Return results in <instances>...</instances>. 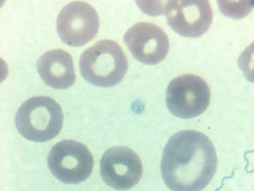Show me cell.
<instances>
[{
  "instance_id": "obj_4",
  "label": "cell",
  "mask_w": 254,
  "mask_h": 191,
  "mask_svg": "<svg viewBox=\"0 0 254 191\" xmlns=\"http://www.w3.org/2000/svg\"><path fill=\"white\" fill-rule=\"evenodd\" d=\"M208 84L200 76L186 74L172 79L166 90V104L178 118L191 119L205 112L210 103Z\"/></svg>"
},
{
  "instance_id": "obj_5",
  "label": "cell",
  "mask_w": 254,
  "mask_h": 191,
  "mask_svg": "<svg viewBox=\"0 0 254 191\" xmlns=\"http://www.w3.org/2000/svg\"><path fill=\"white\" fill-rule=\"evenodd\" d=\"M94 157L85 144L73 140L56 144L48 156L52 174L66 184H79L90 177L94 168Z\"/></svg>"
},
{
  "instance_id": "obj_6",
  "label": "cell",
  "mask_w": 254,
  "mask_h": 191,
  "mask_svg": "<svg viewBox=\"0 0 254 191\" xmlns=\"http://www.w3.org/2000/svg\"><path fill=\"white\" fill-rule=\"evenodd\" d=\"M99 16L95 9L84 1H73L61 10L57 20L59 37L64 44L79 47L97 35Z\"/></svg>"
},
{
  "instance_id": "obj_3",
  "label": "cell",
  "mask_w": 254,
  "mask_h": 191,
  "mask_svg": "<svg viewBox=\"0 0 254 191\" xmlns=\"http://www.w3.org/2000/svg\"><path fill=\"white\" fill-rule=\"evenodd\" d=\"M64 116L60 105L48 96H34L20 106L16 113L15 125L27 140L44 142L60 132Z\"/></svg>"
},
{
  "instance_id": "obj_1",
  "label": "cell",
  "mask_w": 254,
  "mask_h": 191,
  "mask_svg": "<svg viewBox=\"0 0 254 191\" xmlns=\"http://www.w3.org/2000/svg\"><path fill=\"white\" fill-rule=\"evenodd\" d=\"M218 158L208 137L195 130L172 136L163 153L161 172L172 191H201L216 172Z\"/></svg>"
},
{
  "instance_id": "obj_7",
  "label": "cell",
  "mask_w": 254,
  "mask_h": 191,
  "mask_svg": "<svg viewBox=\"0 0 254 191\" xmlns=\"http://www.w3.org/2000/svg\"><path fill=\"white\" fill-rule=\"evenodd\" d=\"M103 181L118 191L129 190L136 186L143 173L142 161L131 148L114 146L107 149L100 163Z\"/></svg>"
},
{
  "instance_id": "obj_9",
  "label": "cell",
  "mask_w": 254,
  "mask_h": 191,
  "mask_svg": "<svg viewBox=\"0 0 254 191\" xmlns=\"http://www.w3.org/2000/svg\"><path fill=\"white\" fill-rule=\"evenodd\" d=\"M124 40L137 61L151 65L164 61L170 48V41L165 31L147 22H141L129 28Z\"/></svg>"
},
{
  "instance_id": "obj_10",
  "label": "cell",
  "mask_w": 254,
  "mask_h": 191,
  "mask_svg": "<svg viewBox=\"0 0 254 191\" xmlns=\"http://www.w3.org/2000/svg\"><path fill=\"white\" fill-rule=\"evenodd\" d=\"M37 69L48 86L64 90L75 82L73 60L70 54L61 49L48 51L38 59Z\"/></svg>"
},
{
  "instance_id": "obj_11",
  "label": "cell",
  "mask_w": 254,
  "mask_h": 191,
  "mask_svg": "<svg viewBox=\"0 0 254 191\" xmlns=\"http://www.w3.org/2000/svg\"><path fill=\"white\" fill-rule=\"evenodd\" d=\"M238 65L246 78L254 83V42L239 56Z\"/></svg>"
},
{
  "instance_id": "obj_2",
  "label": "cell",
  "mask_w": 254,
  "mask_h": 191,
  "mask_svg": "<svg viewBox=\"0 0 254 191\" xmlns=\"http://www.w3.org/2000/svg\"><path fill=\"white\" fill-rule=\"evenodd\" d=\"M79 68L88 82L108 88L123 80L128 68V61L116 42L103 40L81 54Z\"/></svg>"
},
{
  "instance_id": "obj_8",
  "label": "cell",
  "mask_w": 254,
  "mask_h": 191,
  "mask_svg": "<svg viewBox=\"0 0 254 191\" xmlns=\"http://www.w3.org/2000/svg\"><path fill=\"white\" fill-rule=\"evenodd\" d=\"M164 13L169 26L187 38L201 37L212 23L213 10L208 1H170Z\"/></svg>"
}]
</instances>
